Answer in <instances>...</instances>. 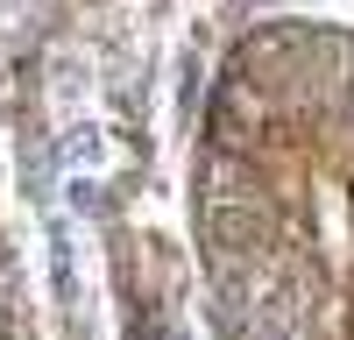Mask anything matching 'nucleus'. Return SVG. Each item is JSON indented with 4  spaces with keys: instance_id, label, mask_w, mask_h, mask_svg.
<instances>
[{
    "instance_id": "nucleus-1",
    "label": "nucleus",
    "mask_w": 354,
    "mask_h": 340,
    "mask_svg": "<svg viewBox=\"0 0 354 340\" xmlns=\"http://www.w3.org/2000/svg\"><path fill=\"white\" fill-rule=\"evenodd\" d=\"M248 340H305V326H298V312H290V305H270V312L255 319Z\"/></svg>"
}]
</instances>
